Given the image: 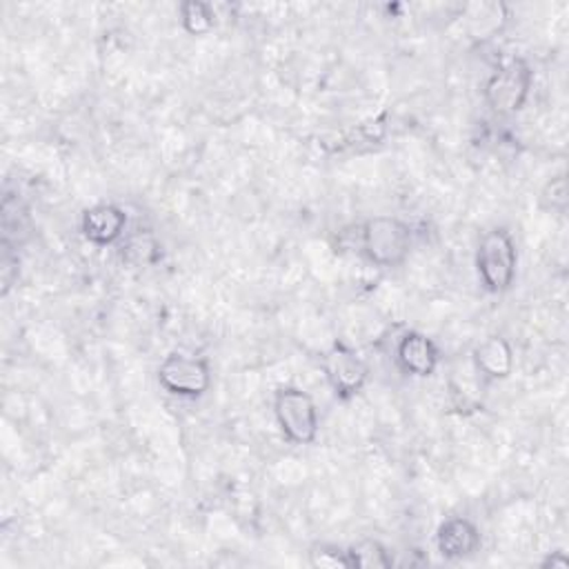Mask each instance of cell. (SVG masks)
<instances>
[{
    "instance_id": "277c9868",
    "label": "cell",
    "mask_w": 569,
    "mask_h": 569,
    "mask_svg": "<svg viewBox=\"0 0 569 569\" xmlns=\"http://www.w3.org/2000/svg\"><path fill=\"white\" fill-rule=\"evenodd\" d=\"M273 416L280 433L296 447L313 445L320 431V411L309 391L296 385H282L273 391Z\"/></svg>"
},
{
    "instance_id": "ba28073f",
    "label": "cell",
    "mask_w": 569,
    "mask_h": 569,
    "mask_svg": "<svg viewBox=\"0 0 569 569\" xmlns=\"http://www.w3.org/2000/svg\"><path fill=\"white\" fill-rule=\"evenodd\" d=\"M398 367L413 378H431L440 365L438 345L422 331H405L396 342Z\"/></svg>"
},
{
    "instance_id": "7a4b0ae2",
    "label": "cell",
    "mask_w": 569,
    "mask_h": 569,
    "mask_svg": "<svg viewBox=\"0 0 569 569\" xmlns=\"http://www.w3.org/2000/svg\"><path fill=\"white\" fill-rule=\"evenodd\" d=\"M413 249V229L396 216H371L360 224V251L378 269H396Z\"/></svg>"
},
{
    "instance_id": "9c48e42d",
    "label": "cell",
    "mask_w": 569,
    "mask_h": 569,
    "mask_svg": "<svg viewBox=\"0 0 569 569\" xmlns=\"http://www.w3.org/2000/svg\"><path fill=\"white\" fill-rule=\"evenodd\" d=\"M482 545L478 525L467 516H449L436 529V549L445 560L473 556Z\"/></svg>"
},
{
    "instance_id": "4fadbf2b",
    "label": "cell",
    "mask_w": 569,
    "mask_h": 569,
    "mask_svg": "<svg viewBox=\"0 0 569 569\" xmlns=\"http://www.w3.org/2000/svg\"><path fill=\"white\" fill-rule=\"evenodd\" d=\"M178 18L189 36H207L216 27V11L209 2L187 0L178 4Z\"/></svg>"
},
{
    "instance_id": "30bf717a",
    "label": "cell",
    "mask_w": 569,
    "mask_h": 569,
    "mask_svg": "<svg viewBox=\"0 0 569 569\" xmlns=\"http://www.w3.org/2000/svg\"><path fill=\"white\" fill-rule=\"evenodd\" d=\"M471 365L485 380H507L516 365V353L502 333L485 336L471 351Z\"/></svg>"
},
{
    "instance_id": "2e32d148",
    "label": "cell",
    "mask_w": 569,
    "mask_h": 569,
    "mask_svg": "<svg viewBox=\"0 0 569 569\" xmlns=\"http://www.w3.org/2000/svg\"><path fill=\"white\" fill-rule=\"evenodd\" d=\"M542 567H551V569H567L569 567V558L565 551H551L547 553V558L540 562Z\"/></svg>"
},
{
    "instance_id": "8fae6325",
    "label": "cell",
    "mask_w": 569,
    "mask_h": 569,
    "mask_svg": "<svg viewBox=\"0 0 569 569\" xmlns=\"http://www.w3.org/2000/svg\"><path fill=\"white\" fill-rule=\"evenodd\" d=\"M120 258L129 267H151L160 258V242L151 229H133L120 240Z\"/></svg>"
},
{
    "instance_id": "9a60e30c",
    "label": "cell",
    "mask_w": 569,
    "mask_h": 569,
    "mask_svg": "<svg viewBox=\"0 0 569 569\" xmlns=\"http://www.w3.org/2000/svg\"><path fill=\"white\" fill-rule=\"evenodd\" d=\"M567 202H569L567 178H565V173H558V176H553L551 180L545 182V187H542V191H540V204H542L545 209H549V211L565 213Z\"/></svg>"
},
{
    "instance_id": "7c38bea8",
    "label": "cell",
    "mask_w": 569,
    "mask_h": 569,
    "mask_svg": "<svg viewBox=\"0 0 569 569\" xmlns=\"http://www.w3.org/2000/svg\"><path fill=\"white\" fill-rule=\"evenodd\" d=\"M351 569H389L393 565L391 551L376 538H362L347 547Z\"/></svg>"
},
{
    "instance_id": "52a82bcc",
    "label": "cell",
    "mask_w": 569,
    "mask_h": 569,
    "mask_svg": "<svg viewBox=\"0 0 569 569\" xmlns=\"http://www.w3.org/2000/svg\"><path fill=\"white\" fill-rule=\"evenodd\" d=\"M80 233L93 247H109L127 233V211L116 202H96L80 216Z\"/></svg>"
},
{
    "instance_id": "3957f363",
    "label": "cell",
    "mask_w": 569,
    "mask_h": 569,
    "mask_svg": "<svg viewBox=\"0 0 569 569\" xmlns=\"http://www.w3.org/2000/svg\"><path fill=\"white\" fill-rule=\"evenodd\" d=\"M531 87H533L531 64L525 58L513 56L489 73V78L482 84V100L491 113L513 116L527 104L531 96Z\"/></svg>"
},
{
    "instance_id": "6da1fadb",
    "label": "cell",
    "mask_w": 569,
    "mask_h": 569,
    "mask_svg": "<svg viewBox=\"0 0 569 569\" xmlns=\"http://www.w3.org/2000/svg\"><path fill=\"white\" fill-rule=\"evenodd\" d=\"M473 264L480 287L487 293H507L518 276V244L513 233L502 224L482 231L476 244Z\"/></svg>"
},
{
    "instance_id": "5bb4252c",
    "label": "cell",
    "mask_w": 569,
    "mask_h": 569,
    "mask_svg": "<svg viewBox=\"0 0 569 569\" xmlns=\"http://www.w3.org/2000/svg\"><path fill=\"white\" fill-rule=\"evenodd\" d=\"M307 560L316 569H351L347 549L331 542H316L307 551Z\"/></svg>"
},
{
    "instance_id": "8992f818",
    "label": "cell",
    "mask_w": 569,
    "mask_h": 569,
    "mask_svg": "<svg viewBox=\"0 0 569 569\" xmlns=\"http://www.w3.org/2000/svg\"><path fill=\"white\" fill-rule=\"evenodd\" d=\"M320 367L338 400L356 398L369 380V365L342 342H333L322 353Z\"/></svg>"
},
{
    "instance_id": "5b68a950",
    "label": "cell",
    "mask_w": 569,
    "mask_h": 569,
    "mask_svg": "<svg viewBox=\"0 0 569 569\" xmlns=\"http://www.w3.org/2000/svg\"><path fill=\"white\" fill-rule=\"evenodd\" d=\"M156 380L173 398L198 400L209 391L213 382V373L204 356H196L187 351H169L156 369Z\"/></svg>"
}]
</instances>
